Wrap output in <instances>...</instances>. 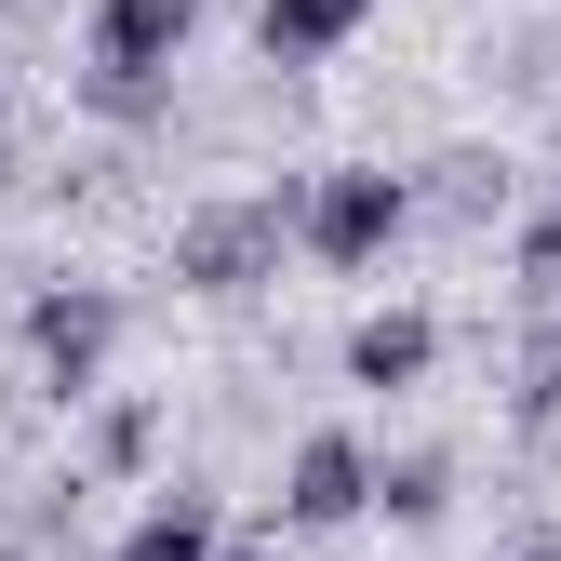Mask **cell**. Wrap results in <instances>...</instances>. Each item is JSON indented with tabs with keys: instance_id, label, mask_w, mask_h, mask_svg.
<instances>
[{
	"instance_id": "obj_8",
	"label": "cell",
	"mask_w": 561,
	"mask_h": 561,
	"mask_svg": "<svg viewBox=\"0 0 561 561\" xmlns=\"http://www.w3.org/2000/svg\"><path fill=\"white\" fill-rule=\"evenodd\" d=\"M401 187H414V215H428V228H468V241L508 215V161H495V148H442L428 174H401Z\"/></svg>"
},
{
	"instance_id": "obj_1",
	"label": "cell",
	"mask_w": 561,
	"mask_h": 561,
	"mask_svg": "<svg viewBox=\"0 0 561 561\" xmlns=\"http://www.w3.org/2000/svg\"><path fill=\"white\" fill-rule=\"evenodd\" d=\"M295 187H308V174H267V187H215V201H187L174 241H161L174 295H215V308L267 295L280 254H295Z\"/></svg>"
},
{
	"instance_id": "obj_7",
	"label": "cell",
	"mask_w": 561,
	"mask_h": 561,
	"mask_svg": "<svg viewBox=\"0 0 561 561\" xmlns=\"http://www.w3.org/2000/svg\"><path fill=\"white\" fill-rule=\"evenodd\" d=\"M388 14V0H254V54L267 67H321V54H347Z\"/></svg>"
},
{
	"instance_id": "obj_11",
	"label": "cell",
	"mask_w": 561,
	"mask_h": 561,
	"mask_svg": "<svg viewBox=\"0 0 561 561\" xmlns=\"http://www.w3.org/2000/svg\"><path fill=\"white\" fill-rule=\"evenodd\" d=\"M508 414H522V428H561V308L522 334V362H508Z\"/></svg>"
},
{
	"instance_id": "obj_5",
	"label": "cell",
	"mask_w": 561,
	"mask_h": 561,
	"mask_svg": "<svg viewBox=\"0 0 561 561\" xmlns=\"http://www.w3.org/2000/svg\"><path fill=\"white\" fill-rule=\"evenodd\" d=\"M201 14H215V0H94L81 14V67H107V81H174Z\"/></svg>"
},
{
	"instance_id": "obj_10",
	"label": "cell",
	"mask_w": 561,
	"mask_h": 561,
	"mask_svg": "<svg viewBox=\"0 0 561 561\" xmlns=\"http://www.w3.org/2000/svg\"><path fill=\"white\" fill-rule=\"evenodd\" d=\"M375 508L428 535V522L455 508V455H442V442H414V455H375Z\"/></svg>"
},
{
	"instance_id": "obj_13",
	"label": "cell",
	"mask_w": 561,
	"mask_h": 561,
	"mask_svg": "<svg viewBox=\"0 0 561 561\" xmlns=\"http://www.w3.org/2000/svg\"><path fill=\"white\" fill-rule=\"evenodd\" d=\"M81 107H94L107 134H161V121H174V81H107V67H81Z\"/></svg>"
},
{
	"instance_id": "obj_12",
	"label": "cell",
	"mask_w": 561,
	"mask_h": 561,
	"mask_svg": "<svg viewBox=\"0 0 561 561\" xmlns=\"http://www.w3.org/2000/svg\"><path fill=\"white\" fill-rule=\"evenodd\" d=\"M148 455H161V401H94V468L134 481Z\"/></svg>"
},
{
	"instance_id": "obj_3",
	"label": "cell",
	"mask_w": 561,
	"mask_h": 561,
	"mask_svg": "<svg viewBox=\"0 0 561 561\" xmlns=\"http://www.w3.org/2000/svg\"><path fill=\"white\" fill-rule=\"evenodd\" d=\"M121 334H134V295L121 280H41L27 295V362H41V401H107V362H121Z\"/></svg>"
},
{
	"instance_id": "obj_2",
	"label": "cell",
	"mask_w": 561,
	"mask_h": 561,
	"mask_svg": "<svg viewBox=\"0 0 561 561\" xmlns=\"http://www.w3.org/2000/svg\"><path fill=\"white\" fill-rule=\"evenodd\" d=\"M401 241H414V187L388 161H321L295 187V254L308 267H388Z\"/></svg>"
},
{
	"instance_id": "obj_14",
	"label": "cell",
	"mask_w": 561,
	"mask_h": 561,
	"mask_svg": "<svg viewBox=\"0 0 561 561\" xmlns=\"http://www.w3.org/2000/svg\"><path fill=\"white\" fill-rule=\"evenodd\" d=\"M508 267H522L535 295L561 308V201H548V215H522V241H508Z\"/></svg>"
},
{
	"instance_id": "obj_9",
	"label": "cell",
	"mask_w": 561,
	"mask_h": 561,
	"mask_svg": "<svg viewBox=\"0 0 561 561\" xmlns=\"http://www.w3.org/2000/svg\"><path fill=\"white\" fill-rule=\"evenodd\" d=\"M215 495H187V481H174V495H148V508H134V535L107 548V561H215Z\"/></svg>"
},
{
	"instance_id": "obj_4",
	"label": "cell",
	"mask_w": 561,
	"mask_h": 561,
	"mask_svg": "<svg viewBox=\"0 0 561 561\" xmlns=\"http://www.w3.org/2000/svg\"><path fill=\"white\" fill-rule=\"evenodd\" d=\"M347 522H375V442L362 428H308L280 455V522L267 535H347Z\"/></svg>"
},
{
	"instance_id": "obj_15",
	"label": "cell",
	"mask_w": 561,
	"mask_h": 561,
	"mask_svg": "<svg viewBox=\"0 0 561 561\" xmlns=\"http://www.w3.org/2000/svg\"><path fill=\"white\" fill-rule=\"evenodd\" d=\"M215 561H295V535H215Z\"/></svg>"
},
{
	"instance_id": "obj_6",
	"label": "cell",
	"mask_w": 561,
	"mask_h": 561,
	"mask_svg": "<svg viewBox=\"0 0 561 561\" xmlns=\"http://www.w3.org/2000/svg\"><path fill=\"white\" fill-rule=\"evenodd\" d=\"M334 362H347V388H428V362H442V321H428V308H362Z\"/></svg>"
},
{
	"instance_id": "obj_16",
	"label": "cell",
	"mask_w": 561,
	"mask_h": 561,
	"mask_svg": "<svg viewBox=\"0 0 561 561\" xmlns=\"http://www.w3.org/2000/svg\"><path fill=\"white\" fill-rule=\"evenodd\" d=\"M0 121H14V81H0Z\"/></svg>"
},
{
	"instance_id": "obj_17",
	"label": "cell",
	"mask_w": 561,
	"mask_h": 561,
	"mask_svg": "<svg viewBox=\"0 0 561 561\" xmlns=\"http://www.w3.org/2000/svg\"><path fill=\"white\" fill-rule=\"evenodd\" d=\"M0 561H27V548H0Z\"/></svg>"
}]
</instances>
